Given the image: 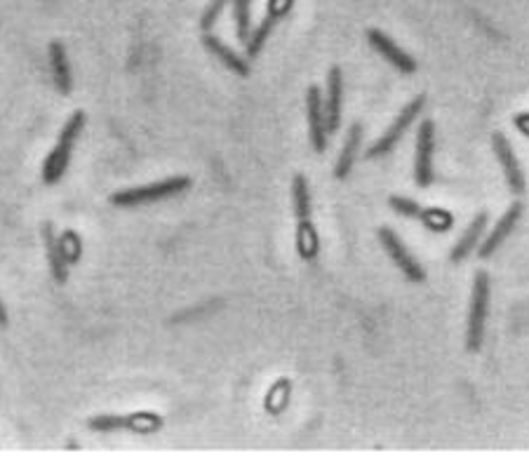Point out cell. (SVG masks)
I'll use <instances>...</instances> for the list:
<instances>
[{
    "label": "cell",
    "mask_w": 529,
    "mask_h": 470,
    "mask_svg": "<svg viewBox=\"0 0 529 470\" xmlns=\"http://www.w3.org/2000/svg\"><path fill=\"white\" fill-rule=\"evenodd\" d=\"M292 200L296 215V252L304 261H314L320 252L318 233L314 226V205H311V188L306 176L296 175L292 182Z\"/></svg>",
    "instance_id": "6da1fadb"
},
{
    "label": "cell",
    "mask_w": 529,
    "mask_h": 470,
    "mask_svg": "<svg viewBox=\"0 0 529 470\" xmlns=\"http://www.w3.org/2000/svg\"><path fill=\"white\" fill-rule=\"evenodd\" d=\"M85 127V114L83 111H75L64 127L59 130L57 144L50 151V155L43 163V182L45 184H57L62 182L66 170H69L71 155H74V148L80 139V132Z\"/></svg>",
    "instance_id": "7a4b0ae2"
},
{
    "label": "cell",
    "mask_w": 529,
    "mask_h": 470,
    "mask_svg": "<svg viewBox=\"0 0 529 470\" xmlns=\"http://www.w3.org/2000/svg\"><path fill=\"white\" fill-rule=\"evenodd\" d=\"M188 188H191V176H170V179H163V182L144 184V186L114 193L111 203L115 207H139V205H151L175 198V195L188 191Z\"/></svg>",
    "instance_id": "3957f363"
},
{
    "label": "cell",
    "mask_w": 529,
    "mask_h": 470,
    "mask_svg": "<svg viewBox=\"0 0 529 470\" xmlns=\"http://www.w3.org/2000/svg\"><path fill=\"white\" fill-rule=\"evenodd\" d=\"M487 306H490V275L484 271L475 273L471 289V311H468L466 348L480 351L484 339V323H487Z\"/></svg>",
    "instance_id": "277c9868"
},
{
    "label": "cell",
    "mask_w": 529,
    "mask_h": 470,
    "mask_svg": "<svg viewBox=\"0 0 529 470\" xmlns=\"http://www.w3.org/2000/svg\"><path fill=\"white\" fill-rule=\"evenodd\" d=\"M424 104H426V96L419 95L414 96L410 104H404V108L398 114V118L393 120V125L388 127L386 135L379 139V142H374L370 146V151H367V158L374 160V158H384V155H388L393 151V148L398 146L400 139L404 136V132L410 130L412 123H414L416 118H419V114L424 111Z\"/></svg>",
    "instance_id": "5b68a950"
},
{
    "label": "cell",
    "mask_w": 529,
    "mask_h": 470,
    "mask_svg": "<svg viewBox=\"0 0 529 470\" xmlns=\"http://www.w3.org/2000/svg\"><path fill=\"white\" fill-rule=\"evenodd\" d=\"M292 5H294V0H268L266 15H264V19L259 22V26L252 29L250 38H247V43H245L247 57L255 59L262 55V50L266 47L271 34H274V31L278 29V24L290 15Z\"/></svg>",
    "instance_id": "8992f818"
},
{
    "label": "cell",
    "mask_w": 529,
    "mask_h": 470,
    "mask_svg": "<svg viewBox=\"0 0 529 470\" xmlns=\"http://www.w3.org/2000/svg\"><path fill=\"white\" fill-rule=\"evenodd\" d=\"M163 425L158 414L137 412L130 416H95L90 419V431L111 433V431H135V433H154Z\"/></svg>",
    "instance_id": "52a82bcc"
},
{
    "label": "cell",
    "mask_w": 529,
    "mask_h": 470,
    "mask_svg": "<svg viewBox=\"0 0 529 470\" xmlns=\"http://www.w3.org/2000/svg\"><path fill=\"white\" fill-rule=\"evenodd\" d=\"M379 243H382L386 255L391 256V261L398 266V271L403 273L404 278L412 280V283H424L426 280V273H424L422 264L410 255V250L404 247L403 240L391 228H379Z\"/></svg>",
    "instance_id": "ba28073f"
},
{
    "label": "cell",
    "mask_w": 529,
    "mask_h": 470,
    "mask_svg": "<svg viewBox=\"0 0 529 470\" xmlns=\"http://www.w3.org/2000/svg\"><path fill=\"white\" fill-rule=\"evenodd\" d=\"M433 151H435V127L431 120H424L416 132L414 144V184L431 186L433 184Z\"/></svg>",
    "instance_id": "9c48e42d"
},
{
    "label": "cell",
    "mask_w": 529,
    "mask_h": 470,
    "mask_svg": "<svg viewBox=\"0 0 529 470\" xmlns=\"http://www.w3.org/2000/svg\"><path fill=\"white\" fill-rule=\"evenodd\" d=\"M306 118H308V135H311V144H314L315 154H324L327 151V118H324V104L323 92L318 85H311L306 92Z\"/></svg>",
    "instance_id": "30bf717a"
},
{
    "label": "cell",
    "mask_w": 529,
    "mask_h": 470,
    "mask_svg": "<svg viewBox=\"0 0 529 470\" xmlns=\"http://www.w3.org/2000/svg\"><path fill=\"white\" fill-rule=\"evenodd\" d=\"M492 146H494V155L496 160L504 167V176H506V184L515 195L524 193V175L523 167H520L518 158H515V151L511 148V144L506 142L504 135H494L492 136Z\"/></svg>",
    "instance_id": "8fae6325"
},
{
    "label": "cell",
    "mask_w": 529,
    "mask_h": 470,
    "mask_svg": "<svg viewBox=\"0 0 529 470\" xmlns=\"http://www.w3.org/2000/svg\"><path fill=\"white\" fill-rule=\"evenodd\" d=\"M344 111V74L339 66L330 68L327 75V95H324V118H327V132L339 130Z\"/></svg>",
    "instance_id": "7c38bea8"
},
{
    "label": "cell",
    "mask_w": 529,
    "mask_h": 470,
    "mask_svg": "<svg viewBox=\"0 0 529 470\" xmlns=\"http://www.w3.org/2000/svg\"><path fill=\"white\" fill-rule=\"evenodd\" d=\"M367 40H370V45L374 47V50L379 52V55L391 64V66H395L398 71H403V74H414L416 71L414 59H412L404 50H400V47L395 45V43L384 34V31L370 29L367 31Z\"/></svg>",
    "instance_id": "4fadbf2b"
},
{
    "label": "cell",
    "mask_w": 529,
    "mask_h": 470,
    "mask_svg": "<svg viewBox=\"0 0 529 470\" xmlns=\"http://www.w3.org/2000/svg\"><path fill=\"white\" fill-rule=\"evenodd\" d=\"M520 215H523V205L513 203L511 207L506 210V215H504L499 221H496L494 231H492L490 235H487V240H484L483 247H480V259H490V256L494 255L496 250H499L501 245H504V240H506L508 235L513 233L515 224H518Z\"/></svg>",
    "instance_id": "5bb4252c"
},
{
    "label": "cell",
    "mask_w": 529,
    "mask_h": 470,
    "mask_svg": "<svg viewBox=\"0 0 529 470\" xmlns=\"http://www.w3.org/2000/svg\"><path fill=\"white\" fill-rule=\"evenodd\" d=\"M40 235H43V243H45V252H47V261H50L52 268V278L55 283L64 285L66 278H69V273H66V259H64L62 252V243L55 235V226H52L50 221H45L43 226H40Z\"/></svg>",
    "instance_id": "9a60e30c"
},
{
    "label": "cell",
    "mask_w": 529,
    "mask_h": 470,
    "mask_svg": "<svg viewBox=\"0 0 529 470\" xmlns=\"http://www.w3.org/2000/svg\"><path fill=\"white\" fill-rule=\"evenodd\" d=\"M203 45H205V50L210 52V55H215V57L224 64V66L231 68L234 74L243 75V78H247V75H250V66H247L245 59L240 57L234 47H228L224 40H219L216 35H212V34H205L203 35Z\"/></svg>",
    "instance_id": "2e32d148"
},
{
    "label": "cell",
    "mask_w": 529,
    "mask_h": 470,
    "mask_svg": "<svg viewBox=\"0 0 529 470\" xmlns=\"http://www.w3.org/2000/svg\"><path fill=\"white\" fill-rule=\"evenodd\" d=\"M50 66L57 90L62 92V95H71V90H74V74H71L66 50H64V45L57 43V40H52L50 43Z\"/></svg>",
    "instance_id": "e0dca14e"
},
{
    "label": "cell",
    "mask_w": 529,
    "mask_h": 470,
    "mask_svg": "<svg viewBox=\"0 0 529 470\" xmlns=\"http://www.w3.org/2000/svg\"><path fill=\"white\" fill-rule=\"evenodd\" d=\"M484 226H487V215H484V212H480V215L473 216V221L468 224V228L464 231V235L459 238V243L452 247L450 259L454 261V264H459V261L466 259L468 255H473V250L478 247L480 238H483Z\"/></svg>",
    "instance_id": "ac0fdd59"
},
{
    "label": "cell",
    "mask_w": 529,
    "mask_h": 470,
    "mask_svg": "<svg viewBox=\"0 0 529 470\" xmlns=\"http://www.w3.org/2000/svg\"><path fill=\"white\" fill-rule=\"evenodd\" d=\"M360 139H363V125L355 123V125H351V130H348L346 142H344L342 151H339V158H336V167H334L336 179H346V176L351 175L353 163H355V155H358Z\"/></svg>",
    "instance_id": "d6986e66"
},
{
    "label": "cell",
    "mask_w": 529,
    "mask_h": 470,
    "mask_svg": "<svg viewBox=\"0 0 529 470\" xmlns=\"http://www.w3.org/2000/svg\"><path fill=\"white\" fill-rule=\"evenodd\" d=\"M234 19L238 40L245 45L252 34V0H234Z\"/></svg>",
    "instance_id": "ffe728a7"
},
{
    "label": "cell",
    "mask_w": 529,
    "mask_h": 470,
    "mask_svg": "<svg viewBox=\"0 0 529 470\" xmlns=\"http://www.w3.org/2000/svg\"><path fill=\"white\" fill-rule=\"evenodd\" d=\"M388 205H391L393 210L398 212L400 216H407V219H424V215H426V210H424L422 205L414 203L412 198H403V195H393V198L388 200Z\"/></svg>",
    "instance_id": "44dd1931"
},
{
    "label": "cell",
    "mask_w": 529,
    "mask_h": 470,
    "mask_svg": "<svg viewBox=\"0 0 529 470\" xmlns=\"http://www.w3.org/2000/svg\"><path fill=\"white\" fill-rule=\"evenodd\" d=\"M228 3H231V0H210L205 12H203V17H200V29L205 31V34H210L216 26V22H219V17L224 15V10L228 7Z\"/></svg>",
    "instance_id": "7402d4cb"
},
{
    "label": "cell",
    "mask_w": 529,
    "mask_h": 470,
    "mask_svg": "<svg viewBox=\"0 0 529 470\" xmlns=\"http://www.w3.org/2000/svg\"><path fill=\"white\" fill-rule=\"evenodd\" d=\"M59 243H62V252H64V259H66V264L80 259V240L75 238V233L66 231L62 238H59Z\"/></svg>",
    "instance_id": "603a6c76"
},
{
    "label": "cell",
    "mask_w": 529,
    "mask_h": 470,
    "mask_svg": "<svg viewBox=\"0 0 529 470\" xmlns=\"http://www.w3.org/2000/svg\"><path fill=\"white\" fill-rule=\"evenodd\" d=\"M515 127H518V130L529 139V114L515 115Z\"/></svg>",
    "instance_id": "cb8c5ba5"
},
{
    "label": "cell",
    "mask_w": 529,
    "mask_h": 470,
    "mask_svg": "<svg viewBox=\"0 0 529 470\" xmlns=\"http://www.w3.org/2000/svg\"><path fill=\"white\" fill-rule=\"evenodd\" d=\"M0 327H7V311L3 301H0Z\"/></svg>",
    "instance_id": "d4e9b609"
}]
</instances>
